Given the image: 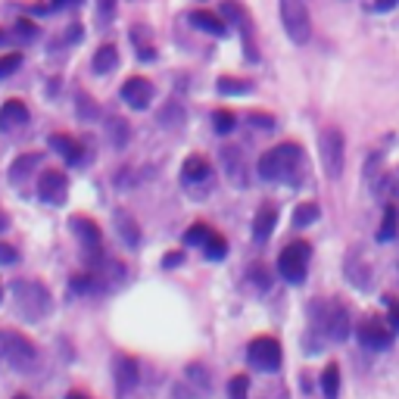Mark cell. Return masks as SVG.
I'll use <instances>...</instances> for the list:
<instances>
[{
  "label": "cell",
  "instance_id": "cell-1",
  "mask_svg": "<svg viewBox=\"0 0 399 399\" xmlns=\"http://www.w3.org/2000/svg\"><path fill=\"white\" fill-rule=\"evenodd\" d=\"M303 166V147L300 143H281L262 153L259 159V178L262 181H296V168Z\"/></svg>",
  "mask_w": 399,
  "mask_h": 399
},
{
  "label": "cell",
  "instance_id": "cell-2",
  "mask_svg": "<svg viewBox=\"0 0 399 399\" xmlns=\"http://www.w3.org/2000/svg\"><path fill=\"white\" fill-rule=\"evenodd\" d=\"M13 296H16V309L19 315H25L29 321H41L50 309V293L44 284L38 281H16L13 284Z\"/></svg>",
  "mask_w": 399,
  "mask_h": 399
},
{
  "label": "cell",
  "instance_id": "cell-3",
  "mask_svg": "<svg viewBox=\"0 0 399 399\" xmlns=\"http://www.w3.org/2000/svg\"><path fill=\"white\" fill-rule=\"evenodd\" d=\"M309 256H312V247L305 241L287 243L281 250V256H278V275H281L287 284H303L305 268H309Z\"/></svg>",
  "mask_w": 399,
  "mask_h": 399
},
{
  "label": "cell",
  "instance_id": "cell-4",
  "mask_svg": "<svg viewBox=\"0 0 399 399\" xmlns=\"http://www.w3.org/2000/svg\"><path fill=\"white\" fill-rule=\"evenodd\" d=\"M318 153H321V166H325L328 178H340L343 163H346V141L340 128H325L318 138Z\"/></svg>",
  "mask_w": 399,
  "mask_h": 399
},
{
  "label": "cell",
  "instance_id": "cell-5",
  "mask_svg": "<svg viewBox=\"0 0 399 399\" xmlns=\"http://www.w3.org/2000/svg\"><path fill=\"white\" fill-rule=\"evenodd\" d=\"M281 22L293 44H305L312 38V19L303 0H281Z\"/></svg>",
  "mask_w": 399,
  "mask_h": 399
},
{
  "label": "cell",
  "instance_id": "cell-6",
  "mask_svg": "<svg viewBox=\"0 0 399 399\" xmlns=\"http://www.w3.org/2000/svg\"><path fill=\"white\" fill-rule=\"evenodd\" d=\"M4 362H10L13 368H25V365L35 362V343L29 340L25 334H16V330H4Z\"/></svg>",
  "mask_w": 399,
  "mask_h": 399
},
{
  "label": "cell",
  "instance_id": "cell-7",
  "mask_svg": "<svg viewBox=\"0 0 399 399\" xmlns=\"http://www.w3.org/2000/svg\"><path fill=\"white\" fill-rule=\"evenodd\" d=\"M247 359L250 365H256L262 371H278L281 368V343L275 337H256L247 346Z\"/></svg>",
  "mask_w": 399,
  "mask_h": 399
},
{
  "label": "cell",
  "instance_id": "cell-8",
  "mask_svg": "<svg viewBox=\"0 0 399 399\" xmlns=\"http://www.w3.org/2000/svg\"><path fill=\"white\" fill-rule=\"evenodd\" d=\"M38 197L44 203H54V206H63L66 197H69V178L59 172V168H50L38 181Z\"/></svg>",
  "mask_w": 399,
  "mask_h": 399
},
{
  "label": "cell",
  "instance_id": "cell-9",
  "mask_svg": "<svg viewBox=\"0 0 399 399\" xmlns=\"http://www.w3.org/2000/svg\"><path fill=\"white\" fill-rule=\"evenodd\" d=\"M355 337H359V343L365 346V350H390L393 346V334L387 330V325H380V321H365V325H359V330H355Z\"/></svg>",
  "mask_w": 399,
  "mask_h": 399
},
{
  "label": "cell",
  "instance_id": "cell-10",
  "mask_svg": "<svg viewBox=\"0 0 399 399\" xmlns=\"http://www.w3.org/2000/svg\"><path fill=\"white\" fill-rule=\"evenodd\" d=\"M321 328L328 330L330 340H346L350 337V312H346V305L340 303H330L325 309V318H321Z\"/></svg>",
  "mask_w": 399,
  "mask_h": 399
},
{
  "label": "cell",
  "instance_id": "cell-11",
  "mask_svg": "<svg viewBox=\"0 0 399 399\" xmlns=\"http://www.w3.org/2000/svg\"><path fill=\"white\" fill-rule=\"evenodd\" d=\"M72 231L79 234V241L84 243V256L88 259H97L100 256V225H94L88 216H72Z\"/></svg>",
  "mask_w": 399,
  "mask_h": 399
},
{
  "label": "cell",
  "instance_id": "cell-12",
  "mask_svg": "<svg viewBox=\"0 0 399 399\" xmlns=\"http://www.w3.org/2000/svg\"><path fill=\"white\" fill-rule=\"evenodd\" d=\"M122 100L131 109H147L153 100V84L147 79H128L122 84Z\"/></svg>",
  "mask_w": 399,
  "mask_h": 399
},
{
  "label": "cell",
  "instance_id": "cell-13",
  "mask_svg": "<svg viewBox=\"0 0 399 399\" xmlns=\"http://www.w3.org/2000/svg\"><path fill=\"white\" fill-rule=\"evenodd\" d=\"M113 375H116V390L125 396L128 390H134V384H138V362H134L131 355H116Z\"/></svg>",
  "mask_w": 399,
  "mask_h": 399
},
{
  "label": "cell",
  "instance_id": "cell-14",
  "mask_svg": "<svg viewBox=\"0 0 399 399\" xmlns=\"http://www.w3.org/2000/svg\"><path fill=\"white\" fill-rule=\"evenodd\" d=\"M29 106L22 103V100H6L4 106H0V128L4 131H13V128H19V125L29 122Z\"/></svg>",
  "mask_w": 399,
  "mask_h": 399
},
{
  "label": "cell",
  "instance_id": "cell-15",
  "mask_svg": "<svg viewBox=\"0 0 399 399\" xmlns=\"http://www.w3.org/2000/svg\"><path fill=\"white\" fill-rule=\"evenodd\" d=\"M278 225V209L275 206H262L256 212V218H253V237H256V243H266L271 231H275Z\"/></svg>",
  "mask_w": 399,
  "mask_h": 399
},
{
  "label": "cell",
  "instance_id": "cell-16",
  "mask_svg": "<svg viewBox=\"0 0 399 399\" xmlns=\"http://www.w3.org/2000/svg\"><path fill=\"white\" fill-rule=\"evenodd\" d=\"M50 147H54L56 153H63V159L66 163H72V166H79L81 159H84V153H81V143L69 138V134H50Z\"/></svg>",
  "mask_w": 399,
  "mask_h": 399
},
{
  "label": "cell",
  "instance_id": "cell-17",
  "mask_svg": "<svg viewBox=\"0 0 399 399\" xmlns=\"http://www.w3.org/2000/svg\"><path fill=\"white\" fill-rule=\"evenodd\" d=\"M191 22L197 25L200 31H209V35H216V38H225L228 35V19H218V16L209 13V10H193L191 13Z\"/></svg>",
  "mask_w": 399,
  "mask_h": 399
},
{
  "label": "cell",
  "instance_id": "cell-18",
  "mask_svg": "<svg viewBox=\"0 0 399 399\" xmlns=\"http://www.w3.org/2000/svg\"><path fill=\"white\" fill-rule=\"evenodd\" d=\"M209 175H212V168L209 163L203 156H188L184 159V166H181V178H184V184H200V181H209Z\"/></svg>",
  "mask_w": 399,
  "mask_h": 399
},
{
  "label": "cell",
  "instance_id": "cell-19",
  "mask_svg": "<svg viewBox=\"0 0 399 399\" xmlns=\"http://www.w3.org/2000/svg\"><path fill=\"white\" fill-rule=\"evenodd\" d=\"M371 188H375V193H378L380 203H387V200L393 203V200H399V178L390 175V172L371 175Z\"/></svg>",
  "mask_w": 399,
  "mask_h": 399
},
{
  "label": "cell",
  "instance_id": "cell-20",
  "mask_svg": "<svg viewBox=\"0 0 399 399\" xmlns=\"http://www.w3.org/2000/svg\"><path fill=\"white\" fill-rule=\"evenodd\" d=\"M222 163H225V172L231 175L234 184H247V178H243V159H241V147H225L222 150Z\"/></svg>",
  "mask_w": 399,
  "mask_h": 399
},
{
  "label": "cell",
  "instance_id": "cell-21",
  "mask_svg": "<svg viewBox=\"0 0 399 399\" xmlns=\"http://www.w3.org/2000/svg\"><path fill=\"white\" fill-rule=\"evenodd\" d=\"M396 234H399V209L390 203V206L384 209V218H380V228H378V243L393 241Z\"/></svg>",
  "mask_w": 399,
  "mask_h": 399
},
{
  "label": "cell",
  "instance_id": "cell-22",
  "mask_svg": "<svg viewBox=\"0 0 399 399\" xmlns=\"http://www.w3.org/2000/svg\"><path fill=\"white\" fill-rule=\"evenodd\" d=\"M321 393H325V399L340 396V368H337V365H328V368L321 371Z\"/></svg>",
  "mask_w": 399,
  "mask_h": 399
},
{
  "label": "cell",
  "instance_id": "cell-23",
  "mask_svg": "<svg viewBox=\"0 0 399 399\" xmlns=\"http://www.w3.org/2000/svg\"><path fill=\"white\" fill-rule=\"evenodd\" d=\"M118 66V50L113 47V44H103L94 54V69L100 72V75H106V72H113Z\"/></svg>",
  "mask_w": 399,
  "mask_h": 399
},
{
  "label": "cell",
  "instance_id": "cell-24",
  "mask_svg": "<svg viewBox=\"0 0 399 399\" xmlns=\"http://www.w3.org/2000/svg\"><path fill=\"white\" fill-rule=\"evenodd\" d=\"M318 216H321L318 203H300V206L293 209V225L296 228H309V225L318 222Z\"/></svg>",
  "mask_w": 399,
  "mask_h": 399
},
{
  "label": "cell",
  "instance_id": "cell-25",
  "mask_svg": "<svg viewBox=\"0 0 399 399\" xmlns=\"http://www.w3.org/2000/svg\"><path fill=\"white\" fill-rule=\"evenodd\" d=\"M203 253H206V259H212V262H222L228 256V241H225L222 234L212 231V237L203 243Z\"/></svg>",
  "mask_w": 399,
  "mask_h": 399
},
{
  "label": "cell",
  "instance_id": "cell-26",
  "mask_svg": "<svg viewBox=\"0 0 399 399\" xmlns=\"http://www.w3.org/2000/svg\"><path fill=\"white\" fill-rule=\"evenodd\" d=\"M209 237H212V228L206 222H197V225H191L188 231H184V243H188V247H200L203 250V243H206Z\"/></svg>",
  "mask_w": 399,
  "mask_h": 399
},
{
  "label": "cell",
  "instance_id": "cell-27",
  "mask_svg": "<svg viewBox=\"0 0 399 399\" xmlns=\"http://www.w3.org/2000/svg\"><path fill=\"white\" fill-rule=\"evenodd\" d=\"M41 166V153H29V156H19L16 159V163L10 166V175L16 178V181H19L22 175H29L31 168H38Z\"/></svg>",
  "mask_w": 399,
  "mask_h": 399
},
{
  "label": "cell",
  "instance_id": "cell-28",
  "mask_svg": "<svg viewBox=\"0 0 399 399\" xmlns=\"http://www.w3.org/2000/svg\"><path fill=\"white\" fill-rule=\"evenodd\" d=\"M218 94H250V81H241V79H218Z\"/></svg>",
  "mask_w": 399,
  "mask_h": 399
},
{
  "label": "cell",
  "instance_id": "cell-29",
  "mask_svg": "<svg viewBox=\"0 0 399 399\" xmlns=\"http://www.w3.org/2000/svg\"><path fill=\"white\" fill-rule=\"evenodd\" d=\"M234 113L231 109H216V113H212V125H216V131L218 134H228V131H234Z\"/></svg>",
  "mask_w": 399,
  "mask_h": 399
},
{
  "label": "cell",
  "instance_id": "cell-30",
  "mask_svg": "<svg viewBox=\"0 0 399 399\" xmlns=\"http://www.w3.org/2000/svg\"><path fill=\"white\" fill-rule=\"evenodd\" d=\"M228 393H231V399H250V378L234 375L231 380H228Z\"/></svg>",
  "mask_w": 399,
  "mask_h": 399
},
{
  "label": "cell",
  "instance_id": "cell-31",
  "mask_svg": "<svg viewBox=\"0 0 399 399\" xmlns=\"http://www.w3.org/2000/svg\"><path fill=\"white\" fill-rule=\"evenodd\" d=\"M116 222H118V234L125 237V241L131 243V247H138L141 243V234H138V228H134V222L128 216H116Z\"/></svg>",
  "mask_w": 399,
  "mask_h": 399
},
{
  "label": "cell",
  "instance_id": "cell-32",
  "mask_svg": "<svg viewBox=\"0 0 399 399\" xmlns=\"http://www.w3.org/2000/svg\"><path fill=\"white\" fill-rule=\"evenodd\" d=\"M19 66H22V54H4V56H0V79L13 75Z\"/></svg>",
  "mask_w": 399,
  "mask_h": 399
},
{
  "label": "cell",
  "instance_id": "cell-33",
  "mask_svg": "<svg viewBox=\"0 0 399 399\" xmlns=\"http://www.w3.org/2000/svg\"><path fill=\"white\" fill-rule=\"evenodd\" d=\"M16 38H22V41L38 38V25L29 22V19H19V22H16Z\"/></svg>",
  "mask_w": 399,
  "mask_h": 399
},
{
  "label": "cell",
  "instance_id": "cell-34",
  "mask_svg": "<svg viewBox=\"0 0 399 399\" xmlns=\"http://www.w3.org/2000/svg\"><path fill=\"white\" fill-rule=\"evenodd\" d=\"M250 122L262 131H271L275 128V116H266V113H250Z\"/></svg>",
  "mask_w": 399,
  "mask_h": 399
},
{
  "label": "cell",
  "instance_id": "cell-35",
  "mask_svg": "<svg viewBox=\"0 0 399 399\" xmlns=\"http://www.w3.org/2000/svg\"><path fill=\"white\" fill-rule=\"evenodd\" d=\"M19 262V253L10 243H0V266H16Z\"/></svg>",
  "mask_w": 399,
  "mask_h": 399
},
{
  "label": "cell",
  "instance_id": "cell-36",
  "mask_svg": "<svg viewBox=\"0 0 399 399\" xmlns=\"http://www.w3.org/2000/svg\"><path fill=\"white\" fill-rule=\"evenodd\" d=\"M253 281H256L262 291H268V284H271V278H268V268L266 266H253Z\"/></svg>",
  "mask_w": 399,
  "mask_h": 399
},
{
  "label": "cell",
  "instance_id": "cell-37",
  "mask_svg": "<svg viewBox=\"0 0 399 399\" xmlns=\"http://www.w3.org/2000/svg\"><path fill=\"white\" fill-rule=\"evenodd\" d=\"M116 13V0H97V16L100 19H113Z\"/></svg>",
  "mask_w": 399,
  "mask_h": 399
},
{
  "label": "cell",
  "instance_id": "cell-38",
  "mask_svg": "<svg viewBox=\"0 0 399 399\" xmlns=\"http://www.w3.org/2000/svg\"><path fill=\"white\" fill-rule=\"evenodd\" d=\"M184 262V253H168V256H163V268H175Z\"/></svg>",
  "mask_w": 399,
  "mask_h": 399
},
{
  "label": "cell",
  "instance_id": "cell-39",
  "mask_svg": "<svg viewBox=\"0 0 399 399\" xmlns=\"http://www.w3.org/2000/svg\"><path fill=\"white\" fill-rule=\"evenodd\" d=\"M390 325H393V330H399V300H390Z\"/></svg>",
  "mask_w": 399,
  "mask_h": 399
},
{
  "label": "cell",
  "instance_id": "cell-40",
  "mask_svg": "<svg viewBox=\"0 0 399 399\" xmlns=\"http://www.w3.org/2000/svg\"><path fill=\"white\" fill-rule=\"evenodd\" d=\"M81 0H54V10H66V6H79Z\"/></svg>",
  "mask_w": 399,
  "mask_h": 399
},
{
  "label": "cell",
  "instance_id": "cell-41",
  "mask_svg": "<svg viewBox=\"0 0 399 399\" xmlns=\"http://www.w3.org/2000/svg\"><path fill=\"white\" fill-rule=\"evenodd\" d=\"M396 0H375V10H390Z\"/></svg>",
  "mask_w": 399,
  "mask_h": 399
},
{
  "label": "cell",
  "instance_id": "cell-42",
  "mask_svg": "<svg viewBox=\"0 0 399 399\" xmlns=\"http://www.w3.org/2000/svg\"><path fill=\"white\" fill-rule=\"evenodd\" d=\"M4 228H10V216H6V212L0 209V231H4Z\"/></svg>",
  "mask_w": 399,
  "mask_h": 399
},
{
  "label": "cell",
  "instance_id": "cell-43",
  "mask_svg": "<svg viewBox=\"0 0 399 399\" xmlns=\"http://www.w3.org/2000/svg\"><path fill=\"white\" fill-rule=\"evenodd\" d=\"M66 399H88V396H84V393H79V390H72V393L66 396Z\"/></svg>",
  "mask_w": 399,
  "mask_h": 399
},
{
  "label": "cell",
  "instance_id": "cell-44",
  "mask_svg": "<svg viewBox=\"0 0 399 399\" xmlns=\"http://www.w3.org/2000/svg\"><path fill=\"white\" fill-rule=\"evenodd\" d=\"M0 359H4V337H0Z\"/></svg>",
  "mask_w": 399,
  "mask_h": 399
},
{
  "label": "cell",
  "instance_id": "cell-45",
  "mask_svg": "<svg viewBox=\"0 0 399 399\" xmlns=\"http://www.w3.org/2000/svg\"><path fill=\"white\" fill-rule=\"evenodd\" d=\"M13 399H31V396H25V393H19V396H13Z\"/></svg>",
  "mask_w": 399,
  "mask_h": 399
},
{
  "label": "cell",
  "instance_id": "cell-46",
  "mask_svg": "<svg viewBox=\"0 0 399 399\" xmlns=\"http://www.w3.org/2000/svg\"><path fill=\"white\" fill-rule=\"evenodd\" d=\"M4 41H6V35H4V31H0V44H4Z\"/></svg>",
  "mask_w": 399,
  "mask_h": 399
},
{
  "label": "cell",
  "instance_id": "cell-47",
  "mask_svg": "<svg viewBox=\"0 0 399 399\" xmlns=\"http://www.w3.org/2000/svg\"><path fill=\"white\" fill-rule=\"evenodd\" d=\"M0 300H4V287H0Z\"/></svg>",
  "mask_w": 399,
  "mask_h": 399
}]
</instances>
